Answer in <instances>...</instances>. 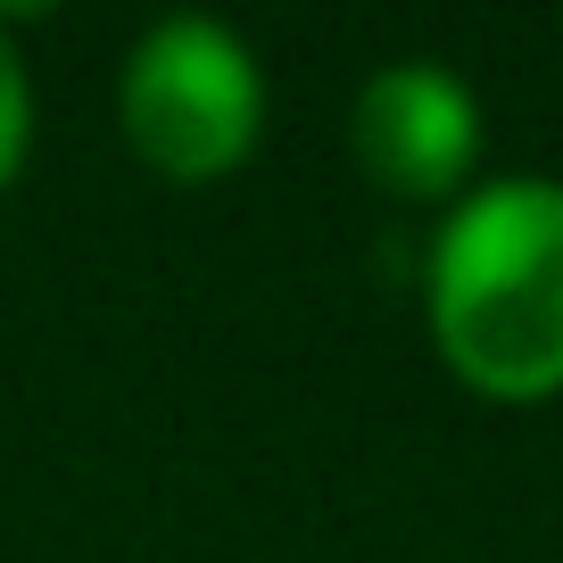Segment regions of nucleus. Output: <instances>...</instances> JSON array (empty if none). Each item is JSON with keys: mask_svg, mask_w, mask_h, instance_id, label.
<instances>
[{"mask_svg": "<svg viewBox=\"0 0 563 563\" xmlns=\"http://www.w3.org/2000/svg\"><path fill=\"white\" fill-rule=\"evenodd\" d=\"M422 323L473 398H563V183L489 175L440 208L422 249Z\"/></svg>", "mask_w": 563, "mask_h": 563, "instance_id": "f257e3e1", "label": "nucleus"}, {"mask_svg": "<svg viewBox=\"0 0 563 563\" xmlns=\"http://www.w3.org/2000/svg\"><path fill=\"white\" fill-rule=\"evenodd\" d=\"M117 124L166 183H216L265 141V58L208 9L150 18L117 67Z\"/></svg>", "mask_w": 563, "mask_h": 563, "instance_id": "f03ea898", "label": "nucleus"}, {"mask_svg": "<svg viewBox=\"0 0 563 563\" xmlns=\"http://www.w3.org/2000/svg\"><path fill=\"white\" fill-rule=\"evenodd\" d=\"M349 150L373 191L456 208L481 183V91L448 58H389L349 100Z\"/></svg>", "mask_w": 563, "mask_h": 563, "instance_id": "7ed1b4c3", "label": "nucleus"}, {"mask_svg": "<svg viewBox=\"0 0 563 563\" xmlns=\"http://www.w3.org/2000/svg\"><path fill=\"white\" fill-rule=\"evenodd\" d=\"M34 158V67L18 51V25L0 18V191Z\"/></svg>", "mask_w": 563, "mask_h": 563, "instance_id": "20e7f679", "label": "nucleus"}]
</instances>
